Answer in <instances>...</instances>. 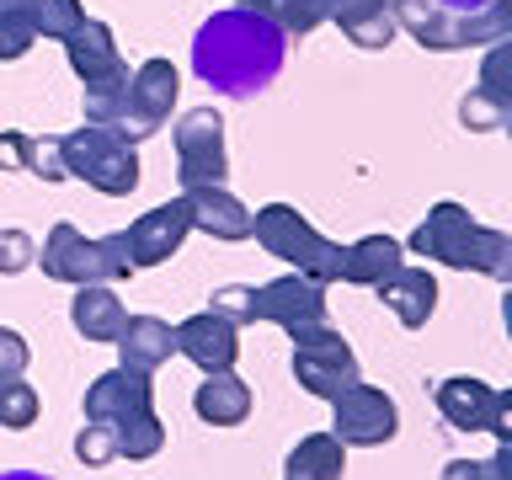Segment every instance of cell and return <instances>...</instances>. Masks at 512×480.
I'll return each mask as SVG.
<instances>
[{
	"label": "cell",
	"mask_w": 512,
	"mask_h": 480,
	"mask_svg": "<svg viewBox=\"0 0 512 480\" xmlns=\"http://www.w3.org/2000/svg\"><path fill=\"white\" fill-rule=\"evenodd\" d=\"M86 427L75 432L80 464H112V459H155L166 448V422L155 416V384L134 368H107L86 384L80 400Z\"/></svg>",
	"instance_id": "cell-1"
},
{
	"label": "cell",
	"mask_w": 512,
	"mask_h": 480,
	"mask_svg": "<svg viewBox=\"0 0 512 480\" xmlns=\"http://www.w3.org/2000/svg\"><path fill=\"white\" fill-rule=\"evenodd\" d=\"M283 59H288V38L267 16L240 11V6L214 11L198 27V38H192V70H198V80L214 86L219 96H240V102L267 91L283 75Z\"/></svg>",
	"instance_id": "cell-2"
},
{
	"label": "cell",
	"mask_w": 512,
	"mask_h": 480,
	"mask_svg": "<svg viewBox=\"0 0 512 480\" xmlns=\"http://www.w3.org/2000/svg\"><path fill=\"white\" fill-rule=\"evenodd\" d=\"M411 256H432L459 272H486L496 283L512 278V235L475 224L464 203H432L427 219L411 230Z\"/></svg>",
	"instance_id": "cell-3"
},
{
	"label": "cell",
	"mask_w": 512,
	"mask_h": 480,
	"mask_svg": "<svg viewBox=\"0 0 512 480\" xmlns=\"http://www.w3.org/2000/svg\"><path fill=\"white\" fill-rule=\"evenodd\" d=\"M395 27H406L432 54H459V48H491L507 43L512 32V6L491 0L480 11H448L438 0H395Z\"/></svg>",
	"instance_id": "cell-4"
},
{
	"label": "cell",
	"mask_w": 512,
	"mask_h": 480,
	"mask_svg": "<svg viewBox=\"0 0 512 480\" xmlns=\"http://www.w3.org/2000/svg\"><path fill=\"white\" fill-rule=\"evenodd\" d=\"M251 235L267 256H278L315 283H342V246L326 240L294 203H267L251 214Z\"/></svg>",
	"instance_id": "cell-5"
},
{
	"label": "cell",
	"mask_w": 512,
	"mask_h": 480,
	"mask_svg": "<svg viewBox=\"0 0 512 480\" xmlns=\"http://www.w3.org/2000/svg\"><path fill=\"white\" fill-rule=\"evenodd\" d=\"M32 262H43V278H54V283H118L128 278V246H123V230L118 235H102V240H91V235H80L75 224H54L43 240V251L32 256Z\"/></svg>",
	"instance_id": "cell-6"
},
{
	"label": "cell",
	"mask_w": 512,
	"mask_h": 480,
	"mask_svg": "<svg viewBox=\"0 0 512 480\" xmlns=\"http://www.w3.org/2000/svg\"><path fill=\"white\" fill-rule=\"evenodd\" d=\"M59 155H64V176L107 192V198H128V192L139 187L134 144L118 139L112 128H96V123L70 128V134H59Z\"/></svg>",
	"instance_id": "cell-7"
},
{
	"label": "cell",
	"mask_w": 512,
	"mask_h": 480,
	"mask_svg": "<svg viewBox=\"0 0 512 480\" xmlns=\"http://www.w3.org/2000/svg\"><path fill=\"white\" fill-rule=\"evenodd\" d=\"M294 379L320 400H336L342 390H352V384L363 379L358 374V352L347 347V336L336 331L331 320L294 331Z\"/></svg>",
	"instance_id": "cell-8"
},
{
	"label": "cell",
	"mask_w": 512,
	"mask_h": 480,
	"mask_svg": "<svg viewBox=\"0 0 512 480\" xmlns=\"http://www.w3.org/2000/svg\"><path fill=\"white\" fill-rule=\"evenodd\" d=\"M432 400H438L443 422L454 432H491L496 443H512V395L496 390V384L454 374L432 390Z\"/></svg>",
	"instance_id": "cell-9"
},
{
	"label": "cell",
	"mask_w": 512,
	"mask_h": 480,
	"mask_svg": "<svg viewBox=\"0 0 512 480\" xmlns=\"http://www.w3.org/2000/svg\"><path fill=\"white\" fill-rule=\"evenodd\" d=\"M176 182L182 192L192 187H224L230 176V155H224V118L214 107H192L176 123Z\"/></svg>",
	"instance_id": "cell-10"
},
{
	"label": "cell",
	"mask_w": 512,
	"mask_h": 480,
	"mask_svg": "<svg viewBox=\"0 0 512 480\" xmlns=\"http://www.w3.org/2000/svg\"><path fill=\"white\" fill-rule=\"evenodd\" d=\"M176 91H182V75H176V64H171V59H144L139 70L128 75V102H123V118H118V128H112V134L128 139V144L150 139L155 128L171 118Z\"/></svg>",
	"instance_id": "cell-11"
},
{
	"label": "cell",
	"mask_w": 512,
	"mask_h": 480,
	"mask_svg": "<svg viewBox=\"0 0 512 480\" xmlns=\"http://www.w3.org/2000/svg\"><path fill=\"white\" fill-rule=\"evenodd\" d=\"M336 406V422L331 432L342 438L347 448H379V443H390L395 432H400V411H395V400L379 390V384H352V390H342L331 400Z\"/></svg>",
	"instance_id": "cell-12"
},
{
	"label": "cell",
	"mask_w": 512,
	"mask_h": 480,
	"mask_svg": "<svg viewBox=\"0 0 512 480\" xmlns=\"http://www.w3.org/2000/svg\"><path fill=\"white\" fill-rule=\"evenodd\" d=\"M256 320H272L288 336L304 326H320L326 320V283L304 278V272H283V278L262 283L256 288Z\"/></svg>",
	"instance_id": "cell-13"
},
{
	"label": "cell",
	"mask_w": 512,
	"mask_h": 480,
	"mask_svg": "<svg viewBox=\"0 0 512 480\" xmlns=\"http://www.w3.org/2000/svg\"><path fill=\"white\" fill-rule=\"evenodd\" d=\"M192 235V219H187V203L171 198V203H155L150 214H139L134 224L123 230V246H128V267H160L182 251V240Z\"/></svg>",
	"instance_id": "cell-14"
},
{
	"label": "cell",
	"mask_w": 512,
	"mask_h": 480,
	"mask_svg": "<svg viewBox=\"0 0 512 480\" xmlns=\"http://www.w3.org/2000/svg\"><path fill=\"white\" fill-rule=\"evenodd\" d=\"M171 331H176V352H182L187 363H198L203 374L235 368V358H240V326H230V320L214 315V310L187 315L182 326H171Z\"/></svg>",
	"instance_id": "cell-15"
},
{
	"label": "cell",
	"mask_w": 512,
	"mask_h": 480,
	"mask_svg": "<svg viewBox=\"0 0 512 480\" xmlns=\"http://www.w3.org/2000/svg\"><path fill=\"white\" fill-rule=\"evenodd\" d=\"M320 22H336L347 43L358 48H384L395 38V0H310Z\"/></svg>",
	"instance_id": "cell-16"
},
{
	"label": "cell",
	"mask_w": 512,
	"mask_h": 480,
	"mask_svg": "<svg viewBox=\"0 0 512 480\" xmlns=\"http://www.w3.org/2000/svg\"><path fill=\"white\" fill-rule=\"evenodd\" d=\"M182 203L192 230H203L208 240H251V208L230 187H192L182 192Z\"/></svg>",
	"instance_id": "cell-17"
},
{
	"label": "cell",
	"mask_w": 512,
	"mask_h": 480,
	"mask_svg": "<svg viewBox=\"0 0 512 480\" xmlns=\"http://www.w3.org/2000/svg\"><path fill=\"white\" fill-rule=\"evenodd\" d=\"M374 294L384 299V310H390L406 331H416V326H427L432 320V310H438V278H432L427 267H406L400 262L390 278H384Z\"/></svg>",
	"instance_id": "cell-18"
},
{
	"label": "cell",
	"mask_w": 512,
	"mask_h": 480,
	"mask_svg": "<svg viewBox=\"0 0 512 480\" xmlns=\"http://www.w3.org/2000/svg\"><path fill=\"white\" fill-rule=\"evenodd\" d=\"M118 368H134V374H155L176 358V331L160 315H128L118 331Z\"/></svg>",
	"instance_id": "cell-19"
},
{
	"label": "cell",
	"mask_w": 512,
	"mask_h": 480,
	"mask_svg": "<svg viewBox=\"0 0 512 480\" xmlns=\"http://www.w3.org/2000/svg\"><path fill=\"white\" fill-rule=\"evenodd\" d=\"M192 411H198L208 427H240L251 416V384L240 379L235 368L203 374V384L192 390Z\"/></svg>",
	"instance_id": "cell-20"
},
{
	"label": "cell",
	"mask_w": 512,
	"mask_h": 480,
	"mask_svg": "<svg viewBox=\"0 0 512 480\" xmlns=\"http://www.w3.org/2000/svg\"><path fill=\"white\" fill-rule=\"evenodd\" d=\"M70 320L86 342H118L128 310H123V299L112 294V283H80L75 299H70Z\"/></svg>",
	"instance_id": "cell-21"
},
{
	"label": "cell",
	"mask_w": 512,
	"mask_h": 480,
	"mask_svg": "<svg viewBox=\"0 0 512 480\" xmlns=\"http://www.w3.org/2000/svg\"><path fill=\"white\" fill-rule=\"evenodd\" d=\"M64 59H70V70L80 75V86H86V80H102L107 70H118V64H123L112 27L96 22V16H86V22L64 38Z\"/></svg>",
	"instance_id": "cell-22"
},
{
	"label": "cell",
	"mask_w": 512,
	"mask_h": 480,
	"mask_svg": "<svg viewBox=\"0 0 512 480\" xmlns=\"http://www.w3.org/2000/svg\"><path fill=\"white\" fill-rule=\"evenodd\" d=\"M406 262V246L390 235H363L352 240V246H342V283L352 288H379L390 272Z\"/></svg>",
	"instance_id": "cell-23"
},
{
	"label": "cell",
	"mask_w": 512,
	"mask_h": 480,
	"mask_svg": "<svg viewBox=\"0 0 512 480\" xmlns=\"http://www.w3.org/2000/svg\"><path fill=\"white\" fill-rule=\"evenodd\" d=\"M0 171H27L43 176V182H64V155L54 134H22V128H6L0 134Z\"/></svg>",
	"instance_id": "cell-24"
},
{
	"label": "cell",
	"mask_w": 512,
	"mask_h": 480,
	"mask_svg": "<svg viewBox=\"0 0 512 480\" xmlns=\"http://www.w3.org/2000/svg\"><path fill=\"white\" fill-rule=\"evenodd\" d=\"M283 470H288V480H342L347 475V443L336 432H310V438H299L288 448Z\"/></svg>",
	"instance_id": "cell-25"
},
{
	"label": "cell",
	"mask_w": 512,
	"mask_h": 480,
	"mask_svg": "<svg viewBox=\"0 0 512 480\" xmlns=\"http://www.w3.org/2000/svg\"><path fill=\"white\" fill-rule=\"evenodd\" d=\"M128 64H118V70H107L102 80H86V91H80V112H86V123L96 128H118L123 118V102H128Z\"/></svg>",
	"instance_id": "cell-26"
},
{
	"label": "cell",
	"mask_w": 512,
	"mask_h": 480,
	"mask_svg": "<svg viewBox=\"0 0 512 480\" xmlns=\"http://www.w3.org/2000/svg\"><path fill=\"white\" fill-rule=\"evenodd\" d=\"M6 6H16L38 38H54V43H64L80 22H86V6H80V0H6Z\"/></svg>",
	"instance_id": "cell-27"
},
{
	"label": "cell",
	"mask_w": 512,
	"mask_h": 480,
	"mask_svg": "<svg viewBox=\"0 0 512 480\" xmlns=\"http://www.w3.org/2000/svg\"><path fill=\"white\" fill-rule=\"evenodd\" d=\"M240 11H256V16H267L272 27L283 32V38H304V32H315L320 27V11L310 6V0H235Z\"/></svg>",
	"instance_id": "cell-28"
},
{
	"label": "cell",
	"mask_w": 512,
	"mask_h": 480,
	"mask_svg": "<svg viewBox=\"0 0 512 480\" xmlns=\"http://www.w3.org/2000/svg\"><path fill=\"white\" fill-rule=\"evenodd\" d=\"M38 411H43V400H38V390H32V384L0 379V427L27 432L32 422H38Z\"/></svg>",
	"instance_id": "cell-29"
},
{
	"label": "cell",
	"mask_w": 512,
	"mask_h": 480,
	"mask_svg": "<svg viewBox=\"0 0 512 480\" xmlns=\"http://www.w3.org/2000/svg\"><path fill=\"white\" fill-rule=\"evenodd\" d=\"M438 480H512V443H496L491 459H448Z\"/></svg>",
	"instance_id": "cell-30"
},
{
	"label": "cell",
	"mask_w": 512,
	"mask_h": 480,
	"mask_svg": "<svg viewBox=\"0 0 512 480\" xmlns=\"http://www.w3.org/2000/svg\"><path fill=\"white\" fill-rule=\"evenodd\" d=\"M208 310L224 315L230 326H256V288L251 283H224L208 294Z\"/></svg>",
	"instance_id": "cell-31"
},
{
	"label": "cell",
	"mask_w": 512,
	"mask_h": 480,
	"mask_svg": "<svg viewBox=\"0 0 512 480\" xmlns=\"http://www.w3.org/2000/svg\"><path fill=\"white\" fill-rule=\"evenodd\" d=\"M38 43V32H32V22L16 6H0V64H11V59H22L27 48Z\"/></svg>",
	"instance_id": "cell-32"
},
{
	"label": "cell",
	"mask_w": 512,
	"mask_h": 480,
	"mask_svg": "<svg viewBox=\"0 0 512 480\" xmlns=\"http://www.w3.org/2000/svg\"><path fill=\"white\" fill-rule=\"evenodd\" d=\"M459 118H464V128H475V134H491V128H507L512 107H502V102H491V96L470 91V96L459 102Z\"/></svg>",
	"instance_id": "cell-33"
},
{
	"label": "cell",
	"mask_w": 512,
	"mask_h": 480,
	"mask_svg": "<svg viewBox=\"0 0 512 480\" xmlns=\"http://www.w3.org/2000/svg\"><path fill=\"white\" fill-rule=\"evenodd\" d=\"M475 91L491 96V102H502V107H512V91H507V43H491L486 64H480V86Z\"/></svg>",
	"instance_id": "cell-34"
},
{
	"label": "cell",
	"mask_w": 512,
	"mask_h": 480,
	"mask_svg": "<svg viewBox=\"0 0 512 480\" xmlns=\"http://www.w3.org/2000/svg\"><path fill=\"white\" fill-rule=\"evenodd\" d=\"M32 256H38V246H32L27 230H0V278H16V272H27Z\"/></svg>",
	"instance_id": "cell-35"
},
{
	"label": "cell",
	"mask_w": 512,
	"mask_h": 480,
	"mask_svg": "<svg viewBox=\"0 0 512 480\" xmlns=\"http://www.w3.org/2000/svg\"><path fill=\"white\" fill-rule=\"evenodd\" d=\"M27 336L22 331H11V326H0V379H22L27 374Z\"/></svg>",
	"instance_id": "cell-36"
},
{
	"label": "cell",
	"mask_w": 512,
	"mask_h": 480,
	"mask_svg": "<svg viewBox=\"0 0 512 480\" xmlns=\"http://www.w3.org/2000/svg\"><path fill=\"white\" fill-rule=\"evenodd\" d=\"M438 6H448V11H480V6H491V0H438Z\"/></svg>",
	"instance_id": "cell-37"
},
{
	"label": "cell",
	"mask_w": 512,
	"mask_h": 480,
	"mask_svg": "<svg viewBox=\"0 0 512 480\" xmlns=\"http://www.w3.org/2000/svg\"><path fill=\"white\" fill-rule=\"evenodd\" d=\"M0 480H54V475H38V470H0Z\"/></svg>",
	"instance_id": "cell-38"
},
{
	"label": "cell",
	"mask_w": 512,
	"mask_h": 480,
	"mask_svg": "<svg viewBox=\"0 0 512 480\" xmlns=\"http://www.w3.org/2000/svg\"><path fill=\"white\" fill-rule=\"evenodd\" d=\"M0 6H6V0H0Z\"/></svg>",
	"instance_id": "cell-39"
},
{
	"label": "cell",
	"mask_w": 512,
	"mask_h": 480,
	"mask_svg": "<svg viewBox=\"0 0 512 480\" xmlns=\"http://www.w3.org/2000/svg\"><path fill=\"white\" fill-rule=\"evenodd\" d=\"M283 480H288V475H283Z\"/></svg>",
	"instance_id": "cell-40"
}]
</instances>
